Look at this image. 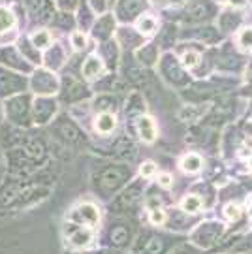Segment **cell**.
Masks as SVG:
<instances>
[{
	"instance_id": "30",
	"label": "cell",
	"mask_w": 252,
	"mask_h": 254,
	"mask_svg": "<svg viewBox=\"0 0 252 254\" xmlns=\"http://www.w3.org/2000/svg\"><path fill=\"white\" fill-rule=\"evenodd\" d=\"M151 222H153L154 226H160L166 222V213H164L162 209H153L151 211Z\"/></svg>"
},
{
	"instance_id": "35",
	"label": "cell",
	"mask_w": 252,
	"mask_h": 254,
	"mask_svg": "<svg viewBox=\"0 0 252 254\" xmlns=\"http://www.w3.org/2000/svg\"><path fill=\"white\" fill-rule=\"evenodd\" d=\"M158 181H160V185H162V187H166V189H168V187L171 185V177L168 175V173H164V175H160V179H158Z\"/></svg>"
},
{
	"instance_id": "12",
	"label": "cell",
	"mask_w": 252,
	"mask_h": 254,
	"mask_svg": "<svg viewBox=\"0 0 252 254\" xmlns=\"http://www.w3.org/2000/svg\"><path fill=\"white\" fill-rule=\"evenodd\" d=\"M102 68H104V64L100 61L98 57H89L85 64H83V77H87V79H94L100 72H102Z\"/></svg>"
},
{
	"instance_id": "29",
	"label": "cell",
	"mask_w": 252,
	"mask_h": 254,
	"mask_svg": "<svg viewBox=\"0 0 252 254\" xmlns=\"http://www.w3.org/2000/svg\"><path fill=\"white\" fill-rule=\"evenodd\" d=\"M70 40H72V46L75 49H85V46H87V38H85L83 32H73Z\"/></svg>"
},
{
	"instance_id": "34",
	"label": "cell",
	"mask_w": 252,
	"mask_h": 254,
	"mask_svg": "<svg viewBox=\"0 0 252 254\" xmlns=\"http://www.w3.org/2000/svg\"><path fill=\"white\" fill-rule=\"evenodd\" d=\"M90 6L102 13V11H106V6H108V4H106V0H90Z\"/></svg>"
},
{
	"instance_id": "10",
	"label": "cell",
	"mask_w": 252,
	"mask_h": 254,
	"mask_svg": "<svg viewBox=\"0 0 252 254\" xmlns=\"http://www.w3.org/2000/svg\"><path fill=\"white\" fill-rule=\"evenodd\" d=\"M70 218H72V220H77V222H89V224H94V222L98 220V211H96L94 205L85 203V205H81L79 209H75Z\"/></svg>"
},
{
	"instance_id": "23",
	"label": "cell",
	"mask_w": 252,
	"mask_h": 254,
	"mask_svg": "<svg viewBox=\"0 0 252 254\" xmlns=\"http://www.w3.org/2000/svg\"><path fill=\"white\" fill-rule=\"evenodd\" d=\"M55 25H57L59 28H64V30H72L73 28V17L70 15V13L63 11V13H59V15L55 17Z\"/></svg>"
},
{
	"instance_id": "28",
	"label": "cell",
	"mask_w": 252,
	"mask_h": 254,
	"mask_svg": "<svg viewBox=\"0 0 252 254\" xmlns=\"http://www.w3.org/2000/svg\"><path fill=\"white\" fill-rule=\"evenodd\" d=\"M224 215L228 220H239V217H241V209L237 207V205H234V203H230V205H226L224 207Z\"/></svg>"
},
{
	"instance_id": "24",
	"label": "cell",
	"mask_w": 252,
	"mask_h": 254,
	"mask_svg": "<svg viewBox=\"0 0 252 254\" xmlns=\"http://www.w3.org/2000/svg\"><path fill=\"white\" fill-rule=\"evenodd\" d=\"M183 209L187 211V213H196L201 209V200H199L198 196H187L185 200H183Z\"/></svg>"
},
{
	"instance_id": "13",
	"label": "cell",
	"mask_w": 252,
	"mask_h": 254,
	"mask_svg": "<svg viewBox=\"0 0 252 254\" xmlns=\"http://www.w3.org/2000/svg\"><path fill=\"white\" fill-rule=\"evenodd\" d=\"M113 128H115V117L108 111L100 113L98 119H96V130L102 134H109V132H113Z\"/></svg>"
},
{
	"instance_id": "36",
	"label": "cell",
	"mask_w": 252,
	"mask_h": 254,
	"mask_svg": "<svg viewBox=\"0 0 252 254\" xmlns=\"http://www.w3.org/2000/svg\"><path fill=\"white\" fill-rule=\"evenodd\" d=\"M251 168H252V158H251Z\"/></svg>"
},
{
	"instance_id": "18",
	"label": "cell",
	"mask_w": 252,
	"mask_h": 254,
	"mask_svg": "<svg viewBox=\"0 0 252 254\" xmlns=\"http://www.w3.org/2000/svg\"><path fill=\"white\" fill-rule=\"evenodd\" d=\"M13 25H15L13 13H11L8 8L0 6V34L6 32V30H9V28H13Z\"/></svg>"
},
{
	"instance_id": "17",
	"label": "cell",
	"mask_w": 252,
	"mask_h": 254,
	"mask_svg": "<svg viewBox=\"0 0 252 254\" xmlns=\"http://www.w3.org/2000/svg\"><path fill=\"white\" fill-rule=\"evenodd\" d=\"M201 164L203 162H201V158H199L198 154H189V156H185V158L181 160V168H183L185 172L194 173L201 168Z\"/></svg>"
},
{
	"instance_id": "14",
	"label": "cell",
	"mask_w": 252,
	"mask_h": 254,
	"mask_svg": "<svg viewBox=\"0 0 252 254\" xmlns=\"http://www.w3.org/2000/svg\"><path fill=\"white\" fill-rule=\"evenodd\" d=\"M19 49H21V53L23 55H27L32 63L40 64V61H42V59H40V51H38V47L32 44V40L23 38V40H21V44H19Z\"/></svg>"
},
{
	"instance_id": "22",
	"label": "cell",
	"mask_w": 252,
	"mask_h": 254,
	"mask_svg": "<svg viewBox=\"0 0 252 254\" xmlns=\"http://www.w3.org/2000/svg\"><path fill=\"white\" fill-rule=\"evenodd\" d=\"M111 241L115 243V245H125L128 243V230L125 226H117L113 228V232H111Z\"/></svg>"
},
{
	"instance_id": "9",
	"label": "cell",
	"mask_w": 252,
	"mask_h": 254,
	"mask_svg": "<svg viewBox=\"0 0 252 254\" xmlns=\"http://www.w3.org/2000/svg\"><path fill=\"white\" fill-rule=\"evenodd\" d=\"M126 170L125 168H108L106 172H102L100 175V185L108 190H115L117 187L123 185V181L126 179Z\"/></svg>"
},
{
	"instance_id": "20",
	"label": "cell",
	"mask_w": 252,
	"mask_h": 254,
	"mask_svg": "<svg viewBox=\"0 0 252 254\" xmlns=\"http://www.w3.org/2000/svg\"><path fill=\"white\" fill-rule=\"evenodd\" d=\"M135 196H137V190H135V189L130 192H125V194L117 200V203H115V209H117V211H121V209H128L135 200H137Z\"/></svg>"
},
{
	"instance_id": "2",
	"label": "cell",
	"mask_w": 252,
	"mask_h": 254,
	"mask_svg": "<svg viewBox=\"0 0 252 254\" xmlns=\"http://www.w3.org/2000/svg\"><path fill=\"white\" fill-rule=\"evenodd\" d=\"M30 87L32 91L38 92L40 96H49V94H55L59 91V81L51 72L47 70H38L34 72V77L30 81Z\"/></svg>"
},
{
	"instance_id": "32",
	"label": "cell",
	"mask_w": 252,
	"mask_h": 254,
	"mask_svg": "<svg viewBox=\"0 0 252 254\" xmlns=\"http://www.w3.org/2000/svg\"><path fill=\"white\" fill-rule=\"evenodd\" d=\"M154 172H156V166L153 162H145L141 166V175L143 177H151V175H154Z\"/></svg>"
},
{
	"instance_id": "4",
	"label": "cell",
	"mask_w": 252,
	"mask_h": 254,
	"mask_svg": "<svg viewBox=\"0 0 252 254\" xmlns=\"http://www.w3.org/2000/svg\"><path fill=\"white\" fill-rule=\"evenodd\" d=\"M25 87H27L25 77L15 75V73H9L0 68V94H2V96H9V94H15V92H23Z\"/></svg>"
},
{
	"instance_id": "19",
	"label": "cell",
	"mask_w": 252,
	"mask_h": 254,
	"mask_svg": "<svg viewBox=\"0 0 252 254\" xmlns=\"http://www.w3.org/2000/svg\"><path fill=\"white\" fill-rule=\"evenodd\" d=\"M90 239H92V234H90V230H83V228H77V230H73V234L70 236V241H72L73 245H77V247L90 243Z\"/></svg>"
},
{
	"instance_id": "21",
	"label": "cell",
	"mask_w": 252,
	"mask_h": 254,
	"mask_svg": "<svg viewBox=\"0 0 252 254\" xmlns=\"http://www.w3.org/2000/svg\"><path fill=\"white\" fill-rule=\"evenodd\" d=\"M32 44H34L38 49H47V47L51 46V36H49V32L38 30L36 34L32 36Z\"/></svg>"
},
{
	"instance_id": "15",
	"label": "cell",
	"mask_w": 252,
	"mask_h": 254,
	"mask_svg": "<svg viewBox=\"0 0 252 254\" xmlns=\"http://www.w3.org/2000/svg\"><path fill=\"white\" fill-rule=\"evenodd\" d=\"M111 30H113V19H111V15H104L102 19H98V23L94 27V36L108 38Z\"/></svg>"
},
{
	"instance_id": "31",
	"label": "cell",
	"mask_w": 252,
	"mask_h": 254,
	"mask_svg": "<svg viewBox=\"0 0 252 254\" xmlns=\"http://www.w3.org/2000/svg\"><path fill=\"white\" fill-rule=\"evenodd\" d=\"M183 61H185V64H187L189 68H194V66L199 63V55L196 53V51H189V53L183 57Z\"/></svg>"
},
{
	"instance_id": "11",
	"label": "cell",
	"mask_w": 252,
	"mask_h": 254,
	"mask_svg": "<svg viewBox=\"0 0 252 254\" xmlns=\"http://www.w3.org/2000/svg\"><path fill=\"white\" fill-rule=\"evenodd\" d=\"M137 130H139V136L143 141L151 143L156 137V128H154V123L149 117H139L137 121Z\"/></svg>"
},
{
	"instance_id": "1",
	"label": "cell",
	"mask_w": 252,
	"mask_h": 254,
	"mask_svg": "<svg viewBox=\"0 0 252 254\" xmlns=\"http://www.w3.org/2000/svg\"><path fill=\"white\" fill-rule=\"evenodd\" d=\"M6 113L15 125H30V100L28 96H15L6 102Z\"/></svg>"
},
{
	"instance_id": "8",
	"label": "cell",
	"mask_w": 252,
	"mask_h": 254,
	"mask_svg": "<svg viewBox=\"0 0 252 254\" xmlns=\"http://www.w3.org/2000/svg\"><path fill=\"white\" fill-rule=\"evenodd\" d=\"M57 132L68 145H81L83 137H85L81 134V130L75 127L72 121H66V119L61 121V125L57 127Z\"/></svg>"
},
{
	"instance_id": "16",
	"label": "cell",
	"mask_w": 252,
	"mask_h": 254,
	"mask_svg": "<svg viewBox=\"0 0 252 254\" xmlns=\"http://www.w3.org/2000/svg\"><path fill=\"white\" fill-rule=\"evenodd\" d=\"M63 59H64L63 49H61L59 46H55L53 51H49V53H47V57H45V63H47V66H49V68L57 70V68H61V66H63Z\"/></svg>"
},
{
	"instance_id": "6",
	"label": "cell",
	"mask_w": 252,
	"mask_h": 254,
	"mask_svg": "<svg viewBox=\"0 0 252 254\" xmlns=\"http://www.w3.org/2000/svg\"><path fill=\"white\" fill-rule=\"evenodd\" d=\"M55 111H57V102L51 98H36L34 100L32 113H34L36 125H45L55 115Z\"/></svg>"
},
{
	"instance_id": "5",
	"label": "cell",
	"mask_w": 252,
	"mask_h": 254,
	"mask_svg": "<svg viewBox=\"0 0 252 254\" xmlns=\"http://www.w3.org/2000/svg\"><path fill=\"white\" fill-rule=\"evenodd\" d=\"M0 64H4L8 68H15V70H19V72L23 73L30 72V66L25 61V57H21L13 47H4L0 51Z\"/></svg>"
},
{
	"instance_id": "3",
	"label": "cell",
	"mask_w": 252,
	"mask_h": 254,
	"mask_svg": "<svg viewBox=\"0 0 252 254\" xmlns=\"http://www.w3.org/2000/svg\"><path fill=\"white\" fill-rule=\"evenodd\" d=\"M87 96V89L77 77L64 75L63 79V100L64 102H79Z\"/></svg>"
},
{
	"instance_id": "27",
	"label": "cell",
	"mask_w": 252,
	"mask_h": 254,
	"mask_svg": "<svg viewBox=\"0 0 252 254\" xmlns=\"http://www.w3.org/2000/svg\"><path fill=\"white\" fill-rule=\"evenodd\" d=\"M162 249H164V241L160 239V237H153V239L147 243V251H149L151 254L162 253Z\"/></svg>"
},
{
	"instance_id": "33",
	"label": "cell",
	"mask_w": 252,
	"mask_h": 254,
	"mask_svg": "<svg viewBox=\"0 0 252 254\" xmlns=\"http://www.w3.org/2000/svg\"><path fill=\"white\" fill-rule=\"evenodd\" d=\"M77 2H79V0H57V4H59L64 11H70V9H73L75 6H77Z\"/></svg>"
},
{
	"instance_id": "25",
	"label": "cell",
	"mask_w": 252,
	"mask_h": 254,
	"mask_svg": "<svg viewBox=\"0 0 252 254\" xmlns=\"http://www.w3.org/2000/svg\"><path fill=\"white\" fill-rule=\"evenodd\" d=\"M137 28H139L143 34H153L154 28H156V21H154L153 17L139 19V23H137Z\"/></svg>"
},
{
	"instance_id": "7",
	"label": "cell",
	"mask_w": 252,
	"mask_h": 254,
	"mask_svg": "<svg viewBox=\"0 0 252 254\" xmlns=\"http://www.w3.org/2000/svg\"><path fill=\"white\" fill-rule=\"evenodd\" d=\"M23 156L27 158L30 164H36V162H42L45 158V147L42 141H38L34 137H28L25 139L23 143H21V149H19Z\"/></svg>"
},
{
	"instance_id": "26",
	"label": "cell",
	"mask_w": 252,
	"mask_h": 254,
	"mask_svg": "<svg viewBox=\"0 0 252 254\" xmlns=\"http://www.w3.org/2000/svg\"><path fill=\"white\" fill-rule=\"evenodd\" d=\"M94 106H96V109H100L102 113H106V111L109 113V109L115 106V100H113L111 96H100L98 100L94 102Z\"/></svg>"
}]
</instances>
